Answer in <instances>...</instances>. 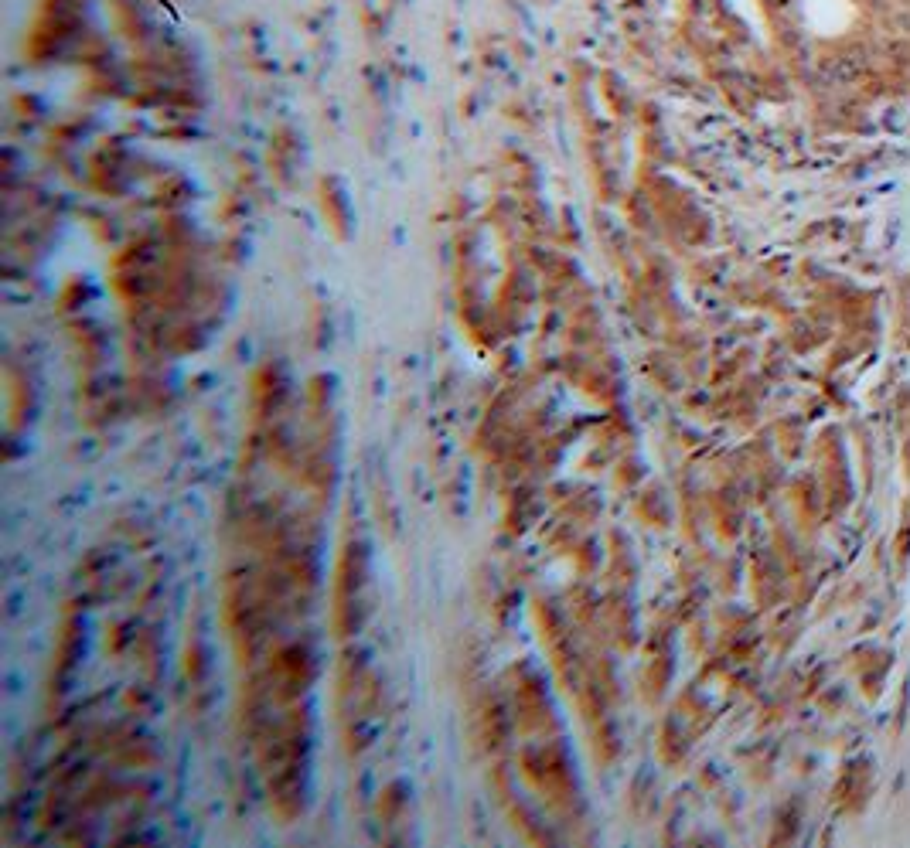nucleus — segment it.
Returning <instances> with one entry per match:
<instances>
[{
  "label": "nucleus",
  "mask_w": 910,
  "mask_h": 848,
  "mask_svg": "<svg viewBox=\"0 0 910 848\" xmlns=\"http://www.w3.org/2000/svg\"><path fill=\"white\" fill-rule=\"evenodd\" d=\"M801 14H805L808 28L822 38H839L853 28L856 21V4L853 0H801Z\"/></svg>",
  "instance_id": "1"
}]
</instances>
